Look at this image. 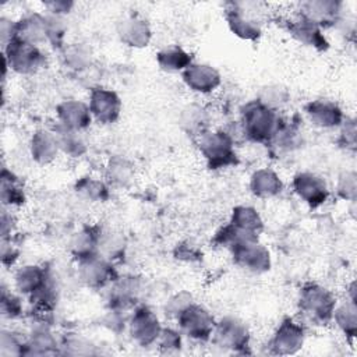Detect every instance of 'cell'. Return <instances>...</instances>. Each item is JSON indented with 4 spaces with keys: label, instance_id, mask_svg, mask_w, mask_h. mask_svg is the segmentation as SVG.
<instances>
[{
    "label": "cell",
    "instance_id": "cell-1",
    "mask_svg": "<svg viewBox=\"0 0 357 357\" xmlns=\"http://www.w3.org/2000/svg\"><path fill=\"white\" fill-rule=\"evenodd\" d=\"M282 121L276 110H272L257 99L248 102L241 112V131L255 142L269 144L278 132Z\"/></svg>",
    "mask_w": 357,
    "mask_h": 357
},
{
    "label": "cell",
    "instance_id": "cell-2",
    "mask_svg": "<svg viewBox=\"0 0 357 357\" xmlns=\"http://www.w3.org/2000/svg\"><path fill=\"white\" fill-rule=\"evenodd\" d=\"M198 148L211 169L230 167L237 163L234 139L225 131H204L198 137Z\"/></svg>",
    "mask_w": 357,
    "mask_h": 357
},
{
    "label": "cell",
    "instance_id": "cell-3",
    "mask_svg": "<svg viewBox=\"0 0 357 357\" xmlns=\"http://www.w3.org/2000/svg\"><path fill=\"white\" fill-rule=\"evenodd\" d=\"M298 307L310 319L325 324L332 319L336 300L326 287L318 283H307L300 290Z\"/></svg>",
    "mask_w": 357,
    "mask_h": 357
},
{
    "label": "cell",
    "instance_id": "cell-4",
    "mask_svg": "<svg viewBox=\"0 0 357 357\" xmlns=\"http://www.w3.org/2000/svg\"><path fill=\"white\" fill-rule=\"evenodd\" d=\"M4 63L14 73L28 75L39 71L45 66L46 59L39 46L15 38L4 46Z\"/></svg>",
    "mask_w": 357,
    "mask_h": 357
},
{
    "label": "cell",
    "instance_id": "cell-5",
    "mask_svg": "<svg viewBox=\"0 0 357 357\" xmlns=\"http://www.w3.org/2000/svg\"><path fill=\"white\" fill-rule=\"evenodd\" d=\"M251 3L229 1L225 4V17L230 31L245 40H257L261 36V22L251 13Z\"/></svg>",
    "mask_w": 357,
    "mask_h": 357
},
{
    "label": "cell",
    "instance_id": "cell-6",
    "mask_svg": "<svg viewBox=\"0 0 357 357\" xmlns=\"http://www.w3.org/2000/svg\"><path fill=\"white\" fill-rule=\"evenodd\" d=\"M250 331L241 319L236 317H225L215 324L212 342L223 350L241 351L248 346Z\"/></svg>",
    "mask_w": 357,
    "mask_h": 357
},
{
    "label": "cell",
    "instance_id": "cell-7",
    "mask_svg": "<svg viewBox=\"0 0 357 357\" xmlns=\"http://www.w3.org/2000/svg\"><path fill=\"white\" fill-rule=\"evenodd\" d=\"M178 326L184 335L194 340H208L212 337L215 328L213 317L199 304H190L178 317Z\"/></svg>",
    "mask_w": 357,
    "mask_h": 357
},
{
    "label": "cell",
    "instance_id": "cell-8",
    "mask_svg": "<svg viewBox=\"0 0 357 357\" xmlns=\"http://www.w3.org/2000/svg\"><path fill=\"white\" fill-rule=\"evenodd\" d=\"M128 328L131 337L139 346H151L156 343L162 331L156 314L145 305L135 308L134 314L131 315Z\"/></svg>",
    "mask_w": 357,
    "mask_h": 357
},
{
    "label": "cell",
    "instance_id": "cell-9",
    "mask_svg": "<svg viewBox=\"0 0 357 357\" xmlns=\"http://www.w3.org/2000/svg\"><path fill=\"white\" fill-rule=\"evenodd\" d=\"M230 252L234 264L248 272L264 273L271 268V254L258 240L238 244Z\"/></svg>",
    "mask_w": 357,
    "mask_h": 357
},
{
    "label": "cell",
    "instance_id": "cell-10",
    "mask_svg": "<svg viewBox=\"0 0 357 357\" xmlns=\"http://www.w3.org/2000/svg\"><path fill=\"white\" fill-rule=\"evenodd\" d=\"M88 106L92 117L102 124L114 123L121 113V100L119 95L107 88H93L89 93Z\"/></svg>",
    "mask_w": 357,
    "mask_h": 357
},
{
    "label": "cell",
    "instance_id": "cell-11",
    "mask_svg": "<svg viewBox=\"0 0 357 357\" xmlns=\"http://www.w3.org/2000/svg\"><path fill=\"white\" fill-rule=\"evenodd\" d=\"M78 276L89 287H103L114 278V271L107 258L99 252L78 259Z\"/></svg>",
    "mask_w": 357,
    "mask_h": 357
},
{
    "label": "cell",
    "instance_id": "cell-12",
    "mask_svg": "<svg viewBox=\"0 0 357 357\" xmlns=\"http://www.w3.org/2000/svg\"><path fill=\"white\" fill-rule=\"evenodd\" d=\"M303 326L291 318H284L272 336L271 347L275 354H294L303 347Z\"/></svg>",
    "mask_w": 357,
    "mask_h": 357
},
{
    "label": "cell",
    "instance_id": "cell-13",
    "mask_svg": "<svg viewBox=\"0 0 357 357\" xmlns=\"http://www.w3.org/2000/svg\"><path fill=\"white\" fill-rule=\"evenodd\" d=\"M342 3L336 0H310L300 6V15L317 24L321 29L336 25L342 18Z\"/></svg>",
    "mask_w": 357,
    "mask_h": 357
},
{
    "label": "cell",
    "instance_id": "cell-14",
    "mask_svg": "<svg viewBox=\"0 0 357 357\" xmlns=\"http://www.w3.org/2000/svg\"><path fill=\"white\" fill-rule=\"evenodd\" d=\"M183 81L194 92L211 93L220 85L222 77L213 66L192 61L183 71Z\"/></svg>",
    "mask_w": 357,
    "mask_h": 357
},
{
    "label": "cell",
    "instance_id": "cell-15",
    "mask_svg": "<svg viewBox=\"0 0 357 357\" xmlns=\"http://www.w3.org/2000/svg\"><path fill=\"white\" fill-rule=\"evenodd\" d=\"M294 192L312 208L322 205L328 198V187L322 177L311 172L297 173L293 178Z\"/></svg>",
    "mask_w": 357,
    "mask_h": 357
},
{
    "label": "cell",
    "instance_id": "cell-16",
    "mask_svg": "<svg viewBox=\"0 0 357 357\" xmlns=\"http://www.w3.org/2000/svg\"><path fill=\"white\" fill-rule=\"evenodd\" d=\"M119 38L123 43H126L130 47H145L148 46L152 31L149 26V22L142 18L138 14H131L124 17L117 26Z\"/></svg>",
    "mask_w": 357,
    "mask_h": 357
},
{
    "label": "cell",
    "instance_id": "cell-17",
    "mask_svg": "<svg viewBox=\"0 0 357 357\" xmlns=\"http://www.w3.org/2000/svg\"><path fill=\"white\" fill-rule=\"evenodd\" d=\"M56 114L60 126L75 131L85 130L92 121V114L88 103H84L77 99L63 100L57 106Z\"/></svg>",
    "mask_w": 357,
    "mask_h": 357
},
{
    "label": "cell",
    "instance_id": "cell-18",
    "mask_svg": "<svg viewBox=\"0 0 357 357\" xmlns=\"http://www.w3.org/2000/svg\"><path fill=\"white\" fill-rule=\"evenodd\" d=\"M287 31L296 40L305 46L314 47L317 50H325L328 47V42L322 33V29L300 14L297 18L287 21Z\"/></svg>",
    "mask_w": 357,
    "mask_h": 357
},
{
    "label": "cell",
    "instance_id": "cell-19",
    "mask_svg": "<svg viewBox=\"0 0 357 357\" xmlns=\"http://www.w3.org/2000/svg\"><path fill=\"white\" fill-rule=\"evenodd\" d=\"M310 121L319 128H333L343 123L340 107L329 99H315L305 106Z\"/></svg>",
    "mask_w": 357,
    "mask_h": 357
},
{
    "label": "cell",
    "instance_id": "cell-20",
    "mask_svg": "<svg viewBox=\"0 0 357 357\" xmlns=\"http://www.w3.org/2000/svg\"><path fill=\"white\" fill-rule=\"evenodd\" d=\"M17 38L39 46L47 42V21L46 15L39 13H29L17 21Z\"/></svg>",
    "mask_w": 357,
    "mask_h": 357
},
{
    "label": "cell",
    "instance_id": "cell-21",
    "mask_svg": "<svg viewBox=\"0 0 357 357\" xmlns=\"http://www.w3.org/2000/svg\"><path fill=\"white\" fill-rule=\"evenodd\" d=\"M29 151L32 159L39 165H47L53 162L60 152L56 132L50 130L35 131L29 142Z\"/></svg>",
    "mask_w": 357,
    "mask_h": 357
},
{
    "label": "cell",
    "instance_id": "cell-22",
    "mask_svg": "<svg viewBox=\"0 0 357 357\" xmlns=\"http://www.w3.org/2000/svg\"><path fill=\"white\" fill-rule=\"evenodd\" d=\"M50 279L46 269L38 265H25L20 268L14 276L15 289L24 294L32 298Z\"/></svg>",
    "mask_w": 357,
    "mask_h": 357
},
{
    "label": "cell",
    "instance_id": "cell-23",
    "mask_svg": "<svg viewBox=\"0 0 357 357\" xmlns=\"http://www.w3.org/2000/svg\"><path fill=\"white\" fill-rule=\"evenodd\" d=\"M250 190L259 198H271L282 192L283 183L275 170L269 167H261L251 174Z\"/></svg>",
    "mask_w": 357,
    "mask_h": 357
},
{
    "label": "cell",
    "instance_id": "cell-24",
    "mask_svg": "<svg viewBox=\"0 0 357 357\" xmlns=\"http://www.w3.org/2000/svg\"><path fill=\"white\" fill-rule=\"evenodd\" d=\"M230 225H233L234 227H237L238 230L255 236L258 237V234L262 231L264 229V222L258 213V211L252 206H247V205H240L236 206L231 212V218H230Z\"/></svg>",
    "mask_w": 357,
    "mask_h": 357
},
{
    "label": "cell",
    "instance_id": "cell-25",
    "mask_svg": "<svg viewBox=\"0 0 357 357\" xmlns=\"http://www.w3.org/2000/svg\"><path fill=\"white\" fill-rule=\"evenodd\" d=\"M156 60L159 67L166 73H183L192 63L191 54L178 46H169L162 49L158 53Z\"/></svg>",
    "mask_w": 357,
    "mask_h": 357
},
{
    "label": "cell",
    "instance_id": "cell-26",
    "mask_svg": "<svg viewBox=\"0 0 357 357\" xmlns=\"http://www.w3.org/2000/svg\"><path fill=\"white\" fill-rule=\"evenodd\" d=\"M54 132L59 141L60 152L66 153L70 158H79L86 152V144L79 135V131L70 130L59 124Z\"/></svg>",
    "mask_w": 357,
    "mask_h": 357
},
{
    "label": "cell",
    "instance_id": "cell-27",
    "mask_svg": "<svg viewBox=\"0 0 357 357\" xmlns=\"http://www.w3.org/2000/svg\"><path fill=\"white\" fill-rule=\"evenodd\" d=\"M99 229L85 227L79 230L71 240V252L77 259L93 255L98 252Z\"/></svg>",
    "mask_w": 357,
    "mask_h": 357
},
{
    "label": "cell",
    "instance_id": "cell-28",
    "mask_svg": "<svg viewBox=\"0 0 357 357\" xmlns=\"http://www.w3.org/2000/svg\"><path fill=\"white\" fill-rule=\"evenodd\" d=\"M56 339L45 324L38 325L32 333L29 340L26 342V353L25 354H52L56 353Z\"/></svg>",
    "mask_w": 357,
    "mask_h": 357
},
{
    "label": "cell",
    "instance_id": "cell-29",
    "mask_svg": "<svg viewBox=\"0 0 357 357\" xmlns=\"http://www.w3.org/2000/svg\"><path fill=\"white\" fill-rule=\"evenodd\" d=\"M335 324L339 326V329L350 336L354 337L357 332V310H356V301H344L343 304L335 307L333 315H332Z\"/></svg>",
    "mask_w": 357,
    "mask_h": 357
},
{
    "label": "cell",
    "instance_id": "cell-30",
    "mask_svg": "<svg viewBox=\"0 0 357 357\" xmlns=\"http://www.w3.org/2000/svg\"><path fill=\"white\" fill-rule=\"evenodd\" d=\"M180 124L187 132L195 134L199 137L204 131H206L205 130L208 124L206 112L198 105H188L181 112Z\"/></svg>",
    "mask_w": 357,
    "mask_h": 357
},
{
    "label": "cell",
    "instance_id": "cell-31",
    "mask_svg": "<svg viewBox=\"0 0 357 357\" xmlns=\"http://www.w3.org/2000/svg\"><path fill=\"white\" fill-rule=\"evenodd\" d=\"M106 174H107L109 181L113 185L126 187L132 180L134 169H132V165L127 159H124L121 156H113L109 160Z\"/></svg>",
    "mask_w": 357,
    "mask_h": 357
},
{
    "label": "cell",
    "instance_id": "cell-32",
    "mask_svg": "<svg viewBox=\"0 0 357 357\" xmlns=\"http://www.w3.org/2000/svg\"><path fill=\"white\" fill-rule=\"evenodd\" d=\"M1 201L8 206L21 205L24 202V191L17 177L7 169L1 172Z\"/></svg>",
    "mask_w": 357,
    "mask_h": 357
},
{
    "label": "cell",
    "instance_id": "cell-33",
    "mask_svg": "<svg viewBox=\"0 0 357 357\" xmlns=\"http://www.w3.org/2000/svg\"><path fill=\"white\" fill-rule=\"evenodd\" d=\"M77 191L89 201L103 202L109 197L107 185L95 177H82L77 183Z\"/></svg>",
    "mask_w": 357,
    "mask_h": 357
},
{
    "label": "cell",
    "instance_id": "cell-34",
    "mask_svg": "<svg viewBox=\"0 0 357 357\" xmlns=\"http://www.w3.org/2000/svg\"><path fill=\"white\" fill-rule=\"evenodd\" d=\"M257 100L264 106L278 112V109L289 100V92L282 85H266L261 89Z\"/></svg>",
    "mask_w": 357,
    "mask_h": 357
},
{
    "label": "cell",
    "instance_id": "cell-35",
    "mask_svg": "<svg viewBox=\"0 0 357 357\" xmlns=\"http://www.w3.org/2000/svg\"><path fill=\"white\" fill-rule=\"evenodd\" d=\"M64 63L73 70H84L91 64V50L81 43L64 49Z\"/></svg>",
    "mask_w": 357,
    "mask_h": 357
},
{
    "label": "cell",
    "instance_id": "cell-36",
    "mask_svg": "<svg viewBox=\"0 0 357 357\" xmlns=\"http://www.w3.org/2000/svg\"><path fill=\"white\" fill-rule=\"evenodd\" d=\"M300 132L294 126L289 124H280L278 132L272 138L271 144H273L276 148L283 151H291L300 145Z\"/></svg>",
    "mask_w": 357,
    "mask_h": 357
},
{
    "label": "cell",
    "instance_id": "cell-37",
    "mask_svg": "<svg viewBox=\"0 0 357 357\" xmlns=\"http://www.w3.org/2000/svg\"><path fill=\"white\" fill-rule=\"evenodd\" d=\"M46 21H47V42L53 47H61L66 36V31H67L63 17L47 14Z\"/></svg>",
    "mask_w": 357,
    "mask_h": 357
},
{
    "label": "cell",
    "instance_id": "cell-38",
    "mask_svg": "<svg viewBox=\"0 0 357 357\" xmlns=\"http://www.w3.org/2000/svg\"><path fill=\"white\" fill-rule=\"evenodd\" d=\"M192 296L188 293V291H180V293H176L173 294L167 301H166V305H165V314L169 317V318H174L177 319V317L190 305L192 304Z\"/></svg>",
    "mask_w": 357,
    "mask_h": 357
},
{
    "label": "cell",
    "instance_id": "cell-39",
    "mask_svg": "<svg viewBox=\"0 0 357 357\" xmlns=\"http://www.w3.org/2000/svg\"><path fill=\"white\" fill-rule=\"evenodd\" d=\"M337 195L346 201H354L357 195V176L354 172H344L340 174L336 185Z\"/></svg>",
    "mask_w": 357,
    "mask_h": 357
},
{
    "label": "cell",
    "instance_id": "cell-40",
    "mask_svg": "<svg viewBox=\"0 0 357 357\" xmlns=\"http://www.w3.org/2000/svg\"><path fill=\"white\" fill-rule=\"evenodd\" d=\"M3 356H20L26 353V342H22L13 332H3L1 335V350Z\"/></svg>",
    "mask_w": 357,
    "mask_h": 357
},
{
    "label": "cell",
    "instance_id": "cell-41",
    "mask_svg": "<svg viewBox=\"0 0 357 357\" xmlns=\"http://www.w3.org/2000/svg\"><path fill=\"white\" fill-rule=\"evenodd\" d=\"M22 312V304L21 300L14 296L13 293H8L6 289L1 291V314L4 318H18Z\"/></svg>",
    "mask_w": 357,
    "mask_h": 357
},
{
    "label": "cell",
    "instance_id": "cell-42",
    "mask_svg": "<svg viewBox=\"0 0 357 357\" xmlns=\"http://www.w3.org/2000/svg\"><path fill=\"white\" fill-rule=\"evenodd\" d=\"M159 347L166 351V353H170V351H174L177 349H180L181 346V336L177 331L172 329V328H162L160 331V335L158 337V342Z\"/></svg>",
    "mask_w": 357,
    "mask_h": 357
},
{
    "label": "cell",
    "instance_id": "cell-43",
    "mask_svg": "<svg viewBox=\"0 0 357 357\" xmlns=\"http://www.w3.org/2000/svg\"><path fill=\"white\" fill-rule=\"evenodd\" d=\"M0 36L3 47L17 38V21L1 17L0 18Z\"/></svg>",
    "mask_w": 357,
    "mask_h": 357
},
{
    "label": "cell",
    "instance_id": "cell-44",
    "mask_svg": "<svg viewBox=\"0 0 357 357\" xmlns=\"http://www.w3.org/2000/svg\"><path fill=\"white\" fill-rule=\"evenodd\" d=\"M174 255H176V258H178V259L192 262V261H198V259H199L201 252H199V250H198L194 244H191V243L187 241V243L177 244L176 251H174Z\"/></svg>",
    "mask_w": 357,
    "mask_h": 357
},
{
    "label": "cell",
    "instance_id": "cell-45",
    "mask_svg": "<svg viewBox=\"0 0 357 357\" xmlns=\"http://www.w3.org/2000/svg\"><path fill=\"white\" fill-rule=\"evenodd\" d=\"M43 6L49 11V14L63 17L64 14H68L71 11V8L74 7V3L67 0H52V1L43 3Z\"/></svg>",
    "mask_w": 357,
    "mask_h": 357
},
{
    "label": "cell",
    "instance_id": "cell-46",
    "mask_svg": "<svg viewBox=\"0 0 357 357\" xmlns=\"http://www.w3.org/2000/svg\"><path fill=\"white\" fill-rule=\"evenodd\" d=\"M17 250L11 245V237H1V261L4 265H11L17 259Z\"/></svg>",
    "mask_w": 357,
    "mask_h": 357
},
{
    "label": "cell",
    "instance_id": "cell-47",
    "mask_svg": "<svg viewBox=\"0 0 357 357\" xmlns=\"http://www.w3.org/2000/svg\"><path fill=\"white\" fill-rule=\"evenodd\" d=\"M342 138L344 139V145L346 146H351L354 148L356 145V124L354 120H347L342 123Z\"/></svg>",
    "mask_w": 357,
    "mask_h": 357
},
{
    "label": "cell",
    "instance_id": "cell-48",
    "mask_svg": "<svg viewBox=\"0 0 357 357\" xmlns=\"http://www.w3.org/2000/svg\"><path fill=\"white\" fill-rule=\"evenodd\" d=\"M13 218L7 213V211H3L1 213V237H11L13 230Z\"/></svg>",
    "mask_w": 357,
    "mask_h": 357
}]
</instances>
